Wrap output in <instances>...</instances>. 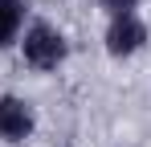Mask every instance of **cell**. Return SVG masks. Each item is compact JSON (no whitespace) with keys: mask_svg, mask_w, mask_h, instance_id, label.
Instances as JSON below:
<instances>
[{"mask_svg":"<svg viewBox=\"0 0 151 147\" xmlns=\"http://www.w3.org/2000/svg\"><path fill=\"white\" fill-rule=\"evenodd\" d=\"M17 49H21V61L33 74H57L70 57V41L53 21H29Z\"/></svg>","mask_w":151,"mask_h":147,"instance_id":"6da1fadb","label":"cell"},{"mask_svg":"<svg viewBox=\"0 0 151 147\" xmlns=\"http://www.w3.org/2000/svg\"><path fill=\"white\" fill-rule=\"evenodd\" d=\"M29 24V0H0V53L21 41Z\"/></svg>","mask_w":151,"mask_h":147,"instance_id":"277c9868","label":"cell"},{"mask_svg":"<svg viewBox=\"0 0 151 147\" xmlns=\"http://www.w3.org/2000/svg\"><path fill=\"white\" fill-rule=\"evenodd\" d=\"M143 0H98V8L106 17H127V12H139Z\"/></svg>","mask_w":151,"mask_h":147,"instance_id":"5b68a950","label":"cell"},{"mask_svg":"<svg viewBox=\"0 0 151 147\" xmlns=\"http://www.w3.org/2000/svg\"><path fill=\"white\" fill-rule=\"evenodd\" d=\"M147 37H151V29H147V21H143L139 12H127V17H106L102 49H106V57L127 61V57H135V53H143V49H147Z\"/></svg>","mask_w":151,"mask_h":147,"instance_id":"7a4b0ae2","label":"cell"},{"mask_svg":"<svg viewBox=\"0 0 151 147\" xmlns=\"http://www.w3.org/2000/svg\"><path fill=\"white\" fill-rule=\"evenodd\" d=\"M37 135V106L25 94H0V143L21 147Z\"/></svg>","mask_w":151,"mask_h":147,"instance_id":"3957f363","label":"cell"}]
</instances>
